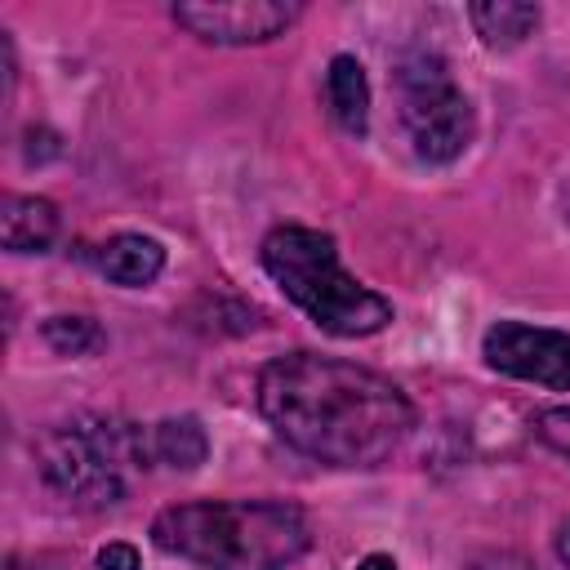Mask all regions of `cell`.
I'll return each mask as SVG.
<instances>
[{"mask_svg":"<svg viewBox=\"0 0 570 570\" xmlns=\"http://www.w3.org/2000/svg\"><path fill=\"white\" fill-rule=\"evenodd\" d=\"M142 450H147V468H174V472H191L205 463L209 454V436L200 428V419L183 414V419H160L151 428H142Z\"/></svg>","mask_w":570,"mask_h":570,"instance_id":"obj_10","label":"cell"},{"mask_svg":"<svg viewBox=\"0 0 570 570\" xmlns=\"http://www.w3.org/2000/svg\"><path fill=\"white\" fill-rule=\"evenodd\" d=\"M396 102H401V125L410 134V147L428 165H450L468 151L472 142V102L450 76L445 58L432 49H414L396 62Z\"/></svg>","mask_w":570,"mask_h":570,"instance_id":"obj_5","label":"cell"},{"mask_svg":"<svg viewBox=\"0 0 570 570\" xmlns=\"http://www.w3.org/2000/svg\"><path fill=\"white\" fill-rule=\"evenodd\" d=\"M263 272L276 281V289L303 307L325 334L334 338H365L392 321V303L343 272L334 236L316 227H272L263 236Z\"/></svg>","mask_w":570,"mask_h":570,"instance_id":"obj_3","label":"cell"},{"mask_svg":"<svg viewBox=\"0 0 570 570\" xmlns=\"http://www.w3.org/2000/svg\"><path fill=\"white\" fill-rule=\"evenodd\" d=\"M40 334H45V343L58 356H85V352H98L102 347V330L89 316H49L40 325Z\"/></svg>","mask_w":570,"mask_h":570,"instance_id":"obj_13","label":"cell"},{"mask_svg":"<svg viewBox=\"0 0 570 570\" xmlns=\"http://www.w3.org/2000/svg\"><path fill=\"white\" fill-rule=\"evenodd\" d=\"M472 570H543V566L521 557V552H485V557L472 561Z\"/></svg>","mask_w":570,"mask_h":570,"instance_id":"obj_15","label":"cell"},{"mask_svg":"<svg viewBox=\"0 0 570 570\" xmlns=\"http://www.w3.org/2000/svg\"><path fill=\"white\" fill-rule=\"evenodd\" d=\"M352 570H396V561H392V557H383V552H374V557H365V561H356Z\"/></svg>","mask_w":570,"mask_h":570,"instance_id":"obj_17","label":"cell"},{"mask_svg":"<svg viewBox=\"0 0 570 570\" xmlns=\"http://www.w3.org/2000/svg\"><path fill=\"white\" fill-rule=\"evenodd\" d=\"M258 410L298 454L330 468H374L414 428L410 396L352 361L289 352L258 370Z\"/></svg>","mask_w":570,"mask_h":570,"instance_id":"obj_1","label":"cell"},{"mask_svg":"<svg viewBox=\"0 0 570 570\" xmlns=\"http://www.w3.org/2000/svg\"><path fill=\"white\" fill-rule=\"evenodd\" d=\"M0 236L9 254H45L58 236V205L45 196H4Z\"/></svg>","mask_w":570,"mask_h":570,"instance_id":"obj_9","label":"cell"},{"mask_svg":"<svg viewBox=\"0 0 570 570\" xmlns=\"http://www.w3.org/2000/svg\"><path fill=\"white\" fill-rule=\"evenodd\" d=\"M534 436L557 450L561 459H570V405H557V410H539L534 414Z\"/></svg>","mask_w":570,"mask_h":570,"instance_id":"obj_14","label":"cell"},{"mask_svg":"<svg viewBox=\"0 0 570 570\" xmlns=\"http://www.w3.org/2000/svg\"><path fill=\"white\" fill-rule=\"evenodd\" d=\"M481 352L490 370L508 379L570 392V334L566 330H548L530 321H494L481 338Z\"/></svg>","mask_w":570,"mask_h":570,"instance_id":"obj_6","label":"cell"},{"mask_svg":"<svg viewBox=\"0 0 570 570\" xmlns=\"http://www.w3.org/2000/svg\"><path fill=\"white\" fill-rule=\"evenodd\" d=\"M151 539L160 552L205 570H285L307 543V517L276 499H205L156 512Z\"/></svg>","mask_w":570,"mask_h":570,"instance_id":"obj_2","label":"cell"},{"mask_svg":"<svg viewBox=\"0 0 570 570\" xmlns=\"http://www.w3.org/2000/svg\"><path fill=\"white\" fill-rule=\"evenodd\" d=\"M298 4L285 0H214V4H174V22L209 45H263L298 22Z\"/></svg>","mask_w":570,"mask_h":570,"instance_id":"obj_7","label":"cell"},{"mask_svg":"<svg viewBox=\"0 0 570 570\" xmlns=\"http://www.w3.org/2000/svg\"><path fill=\"white\" fill-rule=\"evenodd\" d=\"M557 557H561V561L570 566V521H566V525L557 530Z\"/></svg>","mask_w":570,"mask_h":570,"instance_id":"obj_18","label":"cell"},{"mask_svg":"<svg viewBox=\"0 0 570 570\" xmlns=\"http://www.w3.org/2000/svg\"><path fill=\"white\" fill-rule=\"evenodd\" d=\"M468 18H472V27H476V36H481L485 49H517L539 27V9L534 4H517V0L472 4Z\"/></svg>","mask_w":570,"mask_h":570,"instance_id":"obj_12","label":"cell"},{"mask_svg":"<svg viewBox=\"0 0 570 570\" xmlns=\"http://www.w3.org/2000/svg\"><path fill=\"white\" fill-rule=\"evenodd\" d=\"M325 102H330L334 120H338L347 134H365V125H370V80H365V67H361L352 53L330 58V71H325Z\"/></svg>","mask_w":570,"mask_h":570,"instance_id":"obj_11","label":"cell"},{"mask_svg":"<svg viewBox=\"0 0 570 570\" xmlns=\"http://www.w3.org/2000/svg\"><path fill=\"white\" fill-rule=\"evenodd\" d=\"M94 267L125 289H142L165 272V245L138 232H120L94 249Z\"/></svg>","mask_w":570,"mask_h":570,"instance_id":"obj_8","label":"cell"},{"mask_svg":"<svg viewBox=\"0 0 570 570\" xmlns=\"http://www.w3.org/2000/svg\"><path fill=\"white\" fill-rule=\"evenodd\" d=\"M98 570H138V552L129 543H107L98 552Z\"/></svg>","mask_w":570,"mask_h":570,"instance_id":"obj_16","label":"cell"},{"mask_svg":"<svg viewBox=\"0 0 570 570\" xmlns=\"http://www.w3.org/2000/svg\"><path fill=\"white\" fill-rule=\"evenodd\" d=\"M125 463H142L147 468V450H142V428H125V423H67L53 428L36 441V468L45 476V485L53 494H62L76 508H107L120 503L125 494Z\"/></svg>","mask_w":570,"mask_h":570,"instance_id":"obj_4","label":"cell"}]
</instances>
